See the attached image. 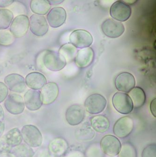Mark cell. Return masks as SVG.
<instances>
[{
  "label": "cell",
  "mask_w": 156,
  "mask_h": 157,
  "mask_svg": "<svg viewBox=\"0 0 156 157\" xmlns=\"http://www.w3.org/2000/svg\"><path fill=\"white\" fill-rule=\"evenodd\" d=\"M42 61L47 69L54 72L61 70L67 63L66 60L60 54L49 51L43 52Z\"/></svg>",
  "instance_id": "obj_1"
},
{
  "label": "cell",
  "mask_w": 156,
  "mask_h": 157,
  "mask_svg": "<svg viewBox=\"0 0 156 157\" xmlns=\"http://www.w3.org/2000/svg\"><path fill=\"white\" fill-rule=\"evenodd\" d=\"M21 133L23 139L28 146L33 148L41 146L43 136L40 130L36 126L25 125L22 128Z\"/></svg>",
  "instance_id": "obj_2"
},
{
  "label": "cell",
  "mask_w": 156,
  "mask_h": 157,
  "mask_svg": "<svg viewBox=\"0 0 156 157\" xmlns=\"http://www.w3.org/2000/svg\"><path fill=\"white\" fill-rule=\"evenodd\" d=\"M93 40L91 34L85 30H76L69 36L70 44L80 49L89 47L92 44Z\"/></svg>",
  "instance_id": "obj_3"
},
{
  "label": "cell",
  "mask_w": 156,
  "mask_h": 157,
  "mask_svg": "<svg viewBox=\"0 0 156 157\" xmlns=\"http://www.w3.org/2000/svg\"><path fill=\"white\" fill-rule=\"evenodd\" d=\"M112 103L115 110L122 114H128L133 111V103L128 94L116 92L112 98Z\"/></svg>",
  "instance_id": "obj_4"
},
{
  "label": "cell",
  "mask_w": 156,
  "mask_h": 157,
  "mask_svg": "<svg viewBox=\"0 0 156 157\" xmlns=\"http://www.w3.org/2000/svg\"><path fill=\"white\" fill-rule=\"evenodd\" d=\"M100 146L103 153L110 157H113L118 155L120 152L121 144L116 136L108 135L102 138Z\"/></svg>",
  "instance_id": "obj_5"
},
{
  "label": "cell",
  "mask_w": 156,
  "mask_h": 157,
  "mask_svg": "<svg viewBox=\"0 0 156 157\" xmlns=\"http://www.w3.org/2000/svg\"><path fill=\"white\" fill-rule=\"evenodd\" d=\"M106 104L107 101L104 96L99 94H94L86 98L84 102V107L89 113L97 114L105 110Z\"/></svg>",
  "instance_id": "obj_6"
},
{
  "label": "cell",
  "mask_w": 156,
  "mask_h": 157,
  "mask_svg": "<svg viewBox=\"0 0 156 157\" xmlns=\"http://www.w3.org/2000/svg\"><path fill=\"white\" fill-rule=\"evenodd\" d=\"M132 10L128 4L123 1H118L112 4L110 9L111 16L119 22H125L131 16Z\"/></svg>",
  "instance_id": "obj_7"
},
{
  "label": "cell",
  "mask_w": 156,
  "mask_h": 157,
  "mask_svg": "<svg viewBox=\"0 0 156 157\" xmlns=\"http://www.w3.org/2000/svg\"><path fill=\"white\" fill-rule=\"evenodd\" d=\"M30 27L29 17L25 15H20L12 20L9 27V31L15 38L24 36Z\"/></svg>",
  "instance_id": "obj_8"
},
{
  "label": "cell",
  "mask_w": 156,
  "mask_h": 157,
  "mask_svg": "<svg viewBox=\"0 0 156 157\" xmlns=\"http://www.w3.org/2000/svg\"><path fill=\"white\" fill-rule=\"evenodd\" d=\"M102 32L106 36L111 38L119 37L125 31V27L122 23L113 19H108L101 25Z\"/></svg>",
  "instance_id": "obj_9"
},
{
  "label": "cell",
  "mask_w": 156,
  "mask_h": 157,
  "mask_svg": "<svg viewBox=\"0 0 156 157\" xmlns=\"http://www.w3.org/2000/svg\"><path fill=\"white\" fill-rule=\"evenodd\" d=\"M134 128V122L129 117H123L115 122L113 128L114 135L119 138H126L131 134Z\"/></svg>",
  "instance_id": "obj_10"
},
{
  "label": "cell",
  "mask_w": 156,
  "mask_h": 157,
  "mask_svg": "<svg viewBox=\"0 0 156 157\" xmlns=\"http://www.w3.org/2000/svg\"><path fill=\"white\" fill-rule=\"evenodd\" d=\"M5 108L13 115H18L23 113L25 108L22 96L15 93L10 94L7 97L4 103Z\"/></svg>",
  "instance_id": "obj_11"
},
{
  "label": "cell",
  "mask_w": 156,
  "mask_h": 157,
  "mask_svg": "<svg viewBox=\"0 0 156 157\" xmlns=\"http://www.w3.org/2000/svg\"><path fill=\"white\" fill-rule=\"evenodd\" d=\"M31 31L37 36L42 37L46 34L49 25L44 16L33 14L30 18Z\"/></svg>",
  "instance_id": "obj_12"
},
{
  "label": "cell",
  "mask_w": 156,
  "mask_h": 157,
  "mask_svg": "<svg viewBox=\"0 0 156 157\" xmlns=\"http://www.w3.org/2000/svg\"><path fill=\"white\" fill-rule=\"evenodd\" d=\"M85 117V110L81 105H74L68 108L65 114L66 121L71 126H76L83 122Z\"/></svg>",
  "instance_id": "obj_13"
},
{
  "label": "cell",
  "mask_w": 156,
  "mask_h": 157,
  "mask_svg": "<svg viewBox=\"0 0 156 157\" xmlns=\"http://www.w3.org/2000/svg\"><path fill=\"white\" fill-rule=\"evenodd\" d=\"M135 85V78L130 73L123 72L118 75L115 78V87L119 91L129 93Z\"/></svg>",
  "instance_id": "obj_14"
},
{
  "label": "cell",
  "mask_w": 156,
  "mask_h": 157,
  "mask_svg": "<svg viewBox=\"0 0 156 157\" xmlns=\"http://www.w3.org/2000/svg\"><path fill=\"white\" fill-rule=\"evenodd\" d=\"M24 102L26 108L30 111L39 110L43 105L41 91L29 90L24 94Z\"/></svg>",
  "instance_id": "obj_15"
},
{
  "label": "cell",
  "mask_w": 156,
  "mask_h": 157,
  "mask_svg": "<svg viewBox=\"0 0 156 157\" xmlns=\"http://www.w3.org/2000/svg\"><path fill=\"white\" fill-rule=\"evenodd\" d=\"M4 81L8 88L11 91L22 93L26 90L25 79L19 74H9L5 77Z\"/></svg>",
  "instance_id": "obj_16"
},
{
  "label": "cell",
  "mask_w": 156,
  "mask_h": 157,
  "mask_svg": "<svg viewBox=\"0 0 156 157\" xmlns=\"http://www.w3.org/2000/svg\"><path fill=\"white\" fill-rule=\"evenodd\" d=\"M66 18L67 13L62 7H54L52 9L46 16L47 22L53 28H58L63 25Z\"/></svg>",
  "instance_id": "obj_17"
},
{
  "label": "cell",
  "mask_w": 156,
  "mask_h": 157,
  "mask_svg": "<svg viewBox=\"0 0 156 157\" xmlns=\"http://www.w3.org/2000/svg\"><path fill=\"white\" fill-rule=\"evenodd\" d=\"M59 93V87L56 83L51 82L46 83L41 91L43 104L48 105L53 103L58 98Z\"/></svg>",
  "instance_id": "obj_18"
},
{
  "label": "cell",
  "mask_w": 156,
  "mask_h": 157,
  "mask_svg": "<svg viewBox=\"0 0 156 157\" xmlns=\"http://www.w3.org/2000/svg\"><path fill=\"white\" fill-rule=\"evenodd\" d=\"M94 58V52L91 48H83L77 51L75 58L76 64L80 68H84L90 66Z\"/></svg>",
  "instance_id": "obj_19"
},
{
  "label": "cell",
  "mask_w": 156,
  "mask_h": 157,
  "mask_svg": "<svg viewBox=\"0 0 156 157\" xmlns=\"http://www.w3.org/2000/svg\"><path fill=\"white\" fill-rule=\"evenodd\" d=\"M25 84L28 88L34 90H39L46 83V78L39 72H32L26 75Z\"/></svg>",
  "instance_id": "obj_20"
},
{
  "label": "cell",
  "mask_w": 156,
  "mask_h": 157,
  "mask_svg": "<svg viewBox=\"0 0 156 157\" xmlns=\"http://www.w3.org/2000/svg\"><path fill=\"white\" fill-rule=\"evenodd\" d=\"M69 149L67 141L61 137L52 140L48 146V150L51 155L55 157H61L65 155Z\"/></svg>",
  "instance_id": "obj_21"
},
{
  "label": "cell",
  "mask_w": 156,
  "mask_h": 157,
  "mask_svg": "<svg viewBox=\"0 0 156 157\" xmlns=\"http://www.w3.org/2000/svg\"><path fill=\"white\" fill-rule=\"evenodd\" d=\"M91 125L96 132L104 133L109 129L110 121L108 118L104 115H96L91 119Z\"/></svg>",
  "instance_id": "obj_22"
},
{
  "label": "cell",
  "mask_w": 156,
  "mask_h": 157,
  "mask_svg": "<svg viewBox=\"0 0 156 157\" xmlns=\"http://www.w3.org/2000/svg\"><path fill=\"white\" fill-rule=\"evenodd\" d=\"M128 96L132 100L133 107L136 109L140 108L144 105L146 101V95L144 90L140 87L133 88L129 93Z\"/></svg>",
  "instance_id": "obj_23"
},
{
  "label": "cell",
  "mask_w": 156,
  "mask_h": 157,
  "mask_svg": "<svg viewBox=\"0 0 156 157\" xmlns=\"http://www.w3.org/2000/svg\"><path fill=\"white\" fill-rule=\"evenodd\" d=\"M3 138L7 145L11 148L21 144L23 140L21 131L17 128H14L9 131Z\"/></svg>",
  "instance_id": "obj_24"
},
{
  "label": "cell",
  "mask_w": 156,
  "mask_h": 157,
  "mask_svg": "<svg viewBox=\"0 0 156 157\" xmlns=\"http://www.w3.org/2000/svg\"><path fill=\"white\" fill-rule=\"evenodd\" d=\"M51 8V5L47 0H32L30 2L32 11L38 15L47 14Z\"/></svg>",
  "instance_id": "obj_25"
},
{
  "label": "cell",
  "mask_w": 156,
  "mask_h": 157,
  "mask_svg": "<svg viewBox=\"0 0 156 157\" xmlns=\"http://www.w3.org/2000/svg\"><path fill=\"white\" fill-rule=\"evenodd\" d=\"M95 136V133L93 129L87 124L83 125L75 131L76 138L82 142L91 141L94 138Z\"/></svg>",
  "instance_id": "obj_26"
},
{
  "label": "cell",
  "mask_w": 156,
  "mask_h": 157,
  "mask_svg": "<svg viewBox=\"0 0 156 157\" xmlns=\"http://www.w3.org/2000/svg\"><path fill=\"white\" fill-rule=\"evenodd\" d=\"M58 53L64 57L67 63H69L75 59L77 51L75 47L68 43L61 46Z\"/></svg>",
  "instance_id": "obj_27"
},
{
  "label": "cell",
  "mask_w": 156,
  "mask_h": 157,
  "mask_svg": "<svg viewBox=\"0 0 156 157\" xmlns=\"http://www.w3.org/2000/svg\"><path fill=\"white\" fill-rule=\"evenodd\" d=\"M10 152L15 157H33L35 152L32 147L26 144H20L13 147Z\"/></svg>",
  "instance_id": "obj_28"
},
{
  "label": "cell",
  "mask_w": 156,
  "mask_h": 157,
  "mask_svg": "<svg viewBox=\"0 0 156 157\" xmlns=\"http://www.w3.org/2000/svg\"><path fill=\"white\" fill-rule=\"evenodd\" d=\"M13 16L12 11L6 9H0V30L7 29L10 26Z\"/></svg>",
  "instance_id": "obj_29"
},
{
  "label": "cell",
  "mask_w": 156,
  "mask_h": 157,
  "mask_svg": "<svg viewBox=\"0 0 156 157\" xmlns=\"http://www.w3.org/2000/svg\"><path fill=\"white\" fill-rule=\"evenodd\" d=\"M119 157H137V151L135 147L130 142H126L121 145Z\"/></svg>",
  "instance_id": "obj_30"
},
{
  "label": "cell",
  "mask_w": 156,
  "mask_h": 157,
  "mask_svg": "<svg viewBox=\"0 0 156 157\" xmlns=\"http://www.w3.org/2000/svg\"><path fill=\"white\" fill-rule=\"evenodd\" d=\"M15 38L9 31L0 30V45L5 46L11 45L14 43Z\"/></svg>",
  "instance_id": "obj_31"
},
{
  "label": "cell",
  "mask_w": 156,
  "mask_h": 157,
  "mask_svg": "<svg viewBox=\"0 0 156 157\" xmlns=\"http://www.w3.org/2000/svg\"><path fill=\"white\" fill-rule=\"evenodd\" d=\"M85 157H104L100 145L96 143L91 144L86 149Z\"/></svg>",
  "instance_id": "obj_32"
},
{
  "label": "cell",
  "mask_w": 156,
  "mask_h": 157,
  "mask_svg": "<svg viewBox=\"0 0 156 157\" xmlns=\"http://www.w3.org/2000/svg\"><path fill=\"white\" fill-rule=\"evenodd\" d=\"M142 157H156V145L151 144L143 149L142 153Z\"/></svg>",
  "instance_id": "obj_33"
},
{
  "label": "cell",
  "mask_w": 156,
  "mask_h": 157,
  "mask_svg": "<svg viewBox=\"0 0 156 157\" xmlns=\"http://www.w3.org/2000/svg\"><path fill=\"white\" fill-rule=\"evenodd\" d=\"M9 93L8 88L4 83L0 82V103L6 99Z\"/></svg>",
  "instance_id": "obj_34"
},
{
  "label": "cell",
  "mask_w": 156,
  "mask_h": 157,
  "mask_svg": "<svg viewBox=\"0 0 156 157\" xmlns=\"http://www.w3.org/2000/svg\"><path fill=\"white\" fill-rule=\"evenodd\" d=\"M68 157H85L83 152L78 150H73L69 154Z\"/></svg>",
  "instance_id": "obj_35"
},
{
  "label": "cell",
  "mask_w": 156,
  "mask_h": 157,
  "mask_svg": "<svg viewBox=\"0 0 156 157\" xmlns=\"http://www.w3.org/2000/svg\"><path fill=\"white\" fill-rule=\"evenodd\" d=\"M156 99L155 98L151 101L150 104V110L152 115L156 117Z\"/></svg>",
  "instance_id": "obj_36"
},
{
  "label": "cell",
  "mask_w": 156,
  "mask_h": 157,
  "mask_svg": "<svg viewBox=\"0 0 156 157\" xmlns=\"http://www.w3.org/2000/svg\"><path fill=\"white\" fill-rule=\"evenodd\" d=\"M14 1L13 0H0V7L1 8H6L8 7L12 4L14 2Z\"/></svg>",
  "instance_id": "obj_37"
},
{
  "label": "cell",
  "mask_w": 156,
  "mask_h": 157,
  "mask_svg": "<svg viewBox=\"0 0 156 157\" xmlns=\"http://www.w3.org/2000/svg\"><path fill=\"white\" fill-rule=\"evenodd\" d=\"M0 157H15L9 151H5L0 153Z\"/></svg>",
  "instance_id": "obj_38"
},
{
  "label": "cell",
  "mask_w": 156,
  "mask_h": 157,
  "mask_svg": "<svg viewBox=\"0 0 156 157\" xmlns=\"http://www.w3.org/2000/svg\"><path fill=\"white\" fill-rule=\"evenodd\" d=\"M5 130V124L2 121H0V138Z\"/></svg>",
  "instance_id": "obj_39"
},
{
  "label": "cell",
  "mask_w": 156,
  "mask_h": 157,
  "mask_svg": "<svg viewBox=\"0 0 156 157\" xmlns=\"http://www.w3.org/2000/svg\"><path fill=\"white\" fill-rule=\"evenodd\" d=\"M50 5H57V4H61V2H63V1H48Z\"/></svg>",
  "instance_id": "obj_40"
},
{
  "label": "cell",
  "mask_w": 156,
  "mask_h": 157,
  "mask_svg": "<svg viewBox=\"0 0 156 157\" xmlns=\"http://www.w3.org/2000/svg\"><path fill=\"white\" fill-rule=\"evenodd\" d=\"M4 117V111L2 106L0 105V121L3 120Z\"/></svg>",
  "instance_id": "obj_41"
}]
</instances>
